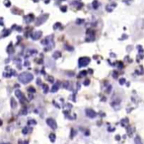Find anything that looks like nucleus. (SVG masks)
Masks as SVG:
<instances>
[{
    "instance_id": "f257e3e1",
    "label": "nucleus",
    "mask_w": 144,
    "mask_h": 144,
    "mask_svg": "<svg viewBox=\"0 0 144 144\" xmlns=\"http://www.w3.org/2000/svg\"><path fill=\"white\" fill-rule=\"evenodd\" d=\"M34 79L33 74H31L29 72H23L19 75V81L23 84H27V83L31 82Z\"/></svg>"
},
{
    "instance_id": "f03ea898",
    "label": "nucleus",
    "mask_w": 144,
    "mask_h": 144,
    "mask_svg": "<svg viewBox=\"0 0 144 144\" xmlns=\"http://www.w3.org/2000/svg\"><path fill=\"white\" fill-rule=\"evenodd\" d=\"M90 63V58L88 57H81L79 59V66L83 67V66H86Z\"/></svg>"
},
{
    "instance_id": "7ed1b4c3",
    "label": "nucleus",
    "mask_w": 144,
    "mask_h": 144,
    "mask_svg": "<svg viewBox=\"0 0 144 144\" xmlns=\"http://www.w3.org/2000/svg\"><path fill=\"white\" fill-rule=\"evenodd\" d=\"M46 122H47V124L49 125H50L51 126V128H54V129H55L56 128V122L54 121L52 119H49L47 120H46Z\"/></svg>"
},
{
    "instance_id": "20e7f679",
    "label": "nucleus",
    "mask_w": 144,
    "mask_h": 144,
    "mask_svg": "<svg viewBox=\"0 0 144 144\" xmlns=\"http://www.w3.org/2000/svg\"><path fill=\"white\" fill-rule=\"evenodd\" d=\"M41 32L38 31V32H35V33L32 35V39H33V40H39V39L41 38Z\"/></svg>"
},
{
    "instance_id": "39448f33",
    "label": "nucleus",
    "mask_w": 144,
    "mask_h": 144,
    "mask_svg": "<svg viewBox=\"0 0 144 144\" xmlns=\"http://www.w3.org/2000/svg\"><path fill=\"white\" fill-rule=\"evenodd\" d=\"M15 95H16L17 98H19V99H22V98H23V96H22V92L19 90L15 91Z\"/></svg>"
},
{
    "instance_id": "423d86ee",
    "label": "nucleus",
    "mask_w": 144,
    "mask_h": 144,
    "mask_svg": "<svg viewBox=\"0 0 144 144\" xmlns=\"http://www.w3.org/2000/svg\"><path fill=\"white\" fill-rule=\"evenodd\" d=\"M87 115H89L90 118H95V116H96V114H95L93 111H87Z\"/></svg>"
},
{
    "instance_id": "0eeeda50",
    "label": "nucleus",
    "mask_w": 144,
    "mask_h": 144,
    "mask_svg": "<svg viewBox=\"0 0 144 144\" xmlns=\"http://www.w3.org/2000/svg\"><path fill=\"white\" fill-rule=\"evenodd\" d=\"M113 7H115V4H111V6H110V5H108L106 8H107V10L109 11V12H111V11H113Z\"/></svg>"
},
{
    "instance_id": "6e6552de",
    "label": "nucleus",
    "mask_w": 144,
    "mask_h": 144,
    "mask_svg": "<svg viewBox=\"0 0 144 144\" xmlns=\"http://www.w3.org/2000/svg\"><path fill=\"white\" fill-rule=\"evenodd\" d=\"M93 7H94L95 9H97L99 7V2H98L97 0H95L94 2H93Z\"/></svg>"
},
{
    "instance_id": "1a4fd4ad",
    "label": "nucleus",
    "mask_w": 144,
    "mask_h": 144,
    "mask_svg": "<svg viewBox=\"0 0 144 144\" xmlns=\"http://www.w3.org/2000/svg\"><path fill=\"white\" fill-rule=\"evenodd\" d=\"M61 54H60V52H58V51H56V52H54V58H57V57H59Z\"/></svg>"
},
{
    "instance_id": "9d476101",
    "label": "nucleus",
    "mask_w": 144,
    "mask_h": 144,
    "mask_svg": "<svg viewBox=\"0 0 144 144\" xmlns=\"http://www.w3.org/2000/svg\"><path fill=\"white\" fill-rule=\"evenodd\" d=\"M50 140L52 141V142H54V140H55V136H54V133H51L50 135Z\"/></svg>"
},
{
    "instance_id": "9b49d317",
    "label": "nucleus",
    "mask_w": 144,
    "mask_h": 144,
    "mask_svg": "<svg viewBox=\"0 0 144 144\" xmlns=\"http://www.w3.org/2000/svg\"><path fill=\"white\" fill-rule=\"evenodd\" d=\"M60 10H61L62 12H66V10H67V7H66L65 5H64V6H61V7H60Z\"/></svg>"
},
{
    "instance_id": "f8f14e48",
    "label": "nucleus",
    "mask_w": 144,
    "mask_h": 144,
    "mask_svg": "<svg viewBox=\"0 0 144 144\" xmlns=\"http://www.w3.org/2000/svg\"><path fill=\"white\" fill-rule=\"evenodd\" d=\"M57 88H58V84H56V85H54V88L51 89V92H55V91L57 90Z\"/></svg>"
},
{
    "instance_id": "ddd939ff",
    "label": "nucleus",
    "mask_w": 144,
    "mask_h": 144,
    "mask_svg": "<svg viewBox=\"0 0 144 144\" xmlns=\"http://www.w3.org/2000/svg\"><path fill=\"white\" fill-rule=\"evenodd\" d=\"M5 5H6V6H10V2H9L8 0H6V1H5Z\"/></svg>"
},
{
    "instance_id": "4468645a",
    "label": "nucleus",
    "mask_w": 144,
    "mask_h": 144,
    "mask_svg": "<svg viewBox=\"0 0 144 144\" xmlns=\"http://www.w3.org/2000/svg\"><path fill=\"white\" fill-rule=\"evenodd\" d=\"M11 102H12V107H13V108H14V107H16V103L14 104V99L11 100Z\"/></svg>"
},
{
    "instance_id": "2eb2a0df",
    "label": "nucleus",
    "mask_w": 144,
    "mask_h": 144,
    "mask_svg": "<svg viewBox=\"0 0 144 144\" xmlns=\"http://www.w3.org/2000/svg\"><path fill=\"white\" fill-rule=\"evenodd\" d=\"M27 132H28V128H27V127L24 128V130H23V133H24V134H26Z\"/></svg>"
},
{
    "instance_id": "dca6fc26",
    "label": "nucleus",
    "mask_w": 144,
    "mask_h": 144,
    "mask_svg": "<svg viewBox=\"0 0 144 144\" xmlns=\"http://www.w3.org/2000/svg\"><path fill=\"white\" fill-rule=\"evenodd\" d=\"M29 91L30 92H35V89L34 88H29Z\"/></svg>"
},
{
    "instance_id": "f3484780",
    "label": "nucleus",
    "mask_w": 144,
    "mask_h": 144,
    "mask_svg": "<svg viewBox=\"0 0 144 144\" xmlns=\"http://www.w3.org/2000/svg\"><path fill=\"white\" fill-rule=\"evenodd\" d=\"M119 83H120V84H124V79H121V80L119 81Z\"/></svg>"
},
{
    "instance_id": "a211bd4d",
    "label": "nucleus",
    "mask_w": 144,
    "mask_h": 144,
    "mask_svg": "<svg viewBox=\"0 0 144 144\" xmlns=\"http://www.w3.org/2000/svg\"><path fill=\"white\" fill-rule=\"evenodd\" d=\"M84 84H85V85H88V84H89V80H86V81H85V83H84Z\"/></svg>"
}]
</instances>
